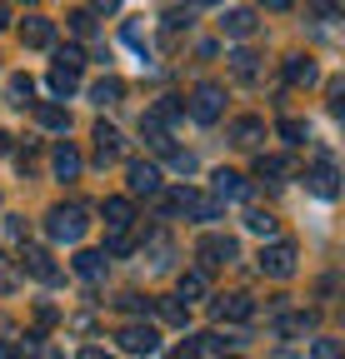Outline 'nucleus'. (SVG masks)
<instances>
[{
    "mask_svg": "<svg viewBox=\"0 0 345 359\" xmlns=\"http://www.w3.org/2000/svg\"><path fill=\"white\" fill-rule=\"evenodd\" d=\"M85 230H91V215H85L80 205H56V210L46 215V235H51L56 245H80Z\"/></svg>",
    "mask_w": 345,
    "mask_h": 359,
    "instance_id": "1",
    "label": "nucleus"
},
{
    "mask_svg": "<svg viewBox=\"0 0 345 359\" xmlns=\"http://www.w3.org/2000/svg\"><path fill=\"white\" fill-rule=\"evenodd\" d=\"M160 210L165 215H190V219H221V205H215L210 195H200V190H190V185L160 195Z\"/></svg>",
    "mask_w": 345,
    "mask_h": 359,
    "instance_id": "2",
    "label": "nucleus"
},
{
    "mask_svg": "<svg viewBox=\"0 0 345 359\" xmlns=\"http://www.w3.org/2000/svg\"><path fill=\"white\" fill-rule=\"evenodd\" d=\"M195 255H200V275H210V269L235 264V259H240V245H235L230 235H205V240L195 245Z\"/></svg>",
    "mask_w": 345,
    "mask_h": 359,
    "instance_id": "3",
    "label": "nucleus"
},
{
    "mask_svg": "<svg viewBox=\"0 0 345 359\" xmlns=\"http://www.w3.org/2000/svg\"><path fill=\"white\" fill-rule=\"evenodd\" d=\"M295 259H300V255H295L290 240H271L255 264H261V275H271V280H290V275H295Z\"/></svg>",
    "mask_w": 345,
    "mask_h": 359,
    "instance_id": "4",
    "label": "nucleus"
},
{
    "mask_svg": "<svg viewBox=\"0 0 345 359\" xmlns=\"http://www.w3.org/2000/svg\"><path fill=\"white\" fill-rule=\"evenodd\" d=\"M115 344H120L125 354H141V359L160 354V334H155V325H120Z\"/></svg>",
    "mask_w": 345,
    "mask_h": 359,
    "instance_id": "5",
    "label": "nucleus"
},
{
    "mask_svg": "<svg viewBox=\"0 0 345 359\" xmlns=\"http://www.w3.org/2000/svg\"><path fill=\"white\" fill-rule=\"evenodd\" d=\"M221 110H226V90L221 85H195V95H190V115L200 120V125H215L221 120Z\"/></svg>",
    "mask_w": 345,
    "mask_h": 359,
    "instance_id": "6",
    "label": "nucleus"
},
{
    "mask_svg": "<svg viewBox=\"0 0 345 359\" xmlns=\"http://www.w3.org/2000/svg\"><path fill=\"white\" fill-rule=\"evenodd\" d=\"M210 314H215V320H221V325H245L250 320V314H255V299L250 294H215L210 299Z\"/></svg>",
    "mask_w": 345,
    "mask_h": 359,
    "instance_id": "7",
    "label": "nucleus"
},
{
    "mask_svg": "<svg viewBox=\"0 0 345 359\" xmlns=\"http://www.w3.org/2000/svg\"><path fill=\"white\" fill-rule=\"evenodd\" d=\"M20 259H25V275H30V280H40V285H60V264L51 259L46 245H25Z\"/></svg>",
    "mask_w": 345,
    "mask_h": 359,
    "instance_id": "8",
    "label": "nucleus"
},
{
    "mask_svg": "<svg viewBox=\"0 0 345 359\" xmlns=\"http://www.w3.org/2000/svg\"><path fill=\"white\" fill-rule=\"evenodd\" d=\"M210 190H215V195H210L215 205H226V200H250V180H245L240 170H215V175H210Z\"/></svg>",
    "mask_w": 345,
    "mask_h": 359,
    "instance_id": "9",
    "label": "nucleus"
},
{
    "mask_svg": "<svg viewBox=\"0 0 345 359\" xmlns=\"http://www.w3.org/2000/svg\"><path fill=\"white\" fill-rule=\"evenodd\" d=\"M91 140H96V165H115L120 155H125V135L115 130V125H96V135H91Z\"/></svg>",
    "mask_w": 345,
    "mask_h": 359,
    "instance_id": "10",
    "label": "nucleus"
},
{
    "mask_svg": "<svg viewBox=\"0 0 345 359\" xmlns=\"http://www.w3.org/2000/svg\"><path fill=\"white\" fill-rule=\"evenodd\" d=\"M125 185H131V195H160V170L150 160H131L125 165Z\"/></svg>",
    "mask_w": 345,
    "mask_h": 359,
    "instance_id": "11",
    "label": "nucleus"
},
{
    "mask_svg": "<svg viewBox=\"0 0 345 359\" xmlns=\"http://www.w3.org/2000/svg\"><path fill=\"white\" fill-rule=\"evenodd\" d=\"M20 40L30 45V50H51V45H56V20H46V15H25V20H20Z\"/></svg>",
    "mask_w": 345,
    "mask_h": 359,
    "instance_id": "12",
    "label": "nucleus"
},
{
    "mask_svg": "<svg viewBox=\"0 0 345 359\" xmlns=\"http://www.w3.org/2000/svg\"><path fill=\"white\" fill-rule=\"evenodd\" d=\"M255 25H261V15H255L250 6H230V11L221 15V35H230V40H245V35H255Z\"/></svg>",
    "mask_w": 345,
    "mask_h": 359,
    "instance_id": "13",
    "label": "nucleus"
},
{
    "mask_svg": "<svg viewBox=\"0 0 345 359\" xmlns=\"http://www.w3.org/2000/svg\"><path fill=\"white\" fill-rule=\"evenodd\" d=\"M105 230L110 235H131V224H136V205L125 200V195H115V200H105Z\"/></svg>",
    "mask_w": 345,
    "mask_h": 359,
    "instance_id": "14",
    "label": "nucleus"
},
{
    "mask_svg": "<svg viewBox=\"0 0 345 359\" xmlns=\"http://www.w3.org/2000/svg\"><path fill=\"white\" fill-rule=\"evenodd\" d=\"M230 140H235L240 150H255V145L266 140V120H261V115H240V120L230 125Z\"/></svg>",
    "mask_w": 345,
    "mask_h": 359,
    "instance_id": "15",
    "label": "nucleus"
},
{
    "mask_svg": "<svg viewBox=\"0 0 345 359\" xmlns=\"http://www.w3.org/2000/svg\"><path fill=\"white\" fill-rule=\"evenodd\" d=\"M306 185H311L320 200H335V195H340V175H335V165H330V160H320V165L306 175Z\"/></svg>",
    "mask_w": 345,
    "mask_h": 359,
    "instance_id": "16",
    "label": "nucleus"
},
{
    "mask_svg": "<svg viewBox=\"0 0 345 359\" xmlns=\"http://www.w3.org/2000/svg\"><path fill=\"white\" fill-rule=\"evenodd\" d=\"M80 165H85V160H80V150H75L70 140H60V145L51 150V170H56V180H75Z\"/></svg>",
    "mask_w": 345,
    "mask_h": 359,
    "instance_id": "17",
    "label": "nucleus"
},
{
    "mask_svg": "<svg viewBox=\"0 0 345 359\" xmlns=\"http://www.w3.org/2000/svg\"><path fill=\"white\" fill-rule=\"evenodd\" d=\"M105 269H110V259H105L100 250H80V255H75V275H80L85 285H100Z\"/></svg>",
    "mask_w": 345,
    "mask_h": 359,
    "instance_id": "18",
    "label": "nucleus"
},
{
    "mask_svg": "<svg viewBox=\"0 0 345 359\" xmlns=\"http://www.w3.org/2000/svg\"><path fill=\"white\" fill-rule=\"evenodd\" d=\"M205 290H210V285H205V275H200V269H185V275L176 280V299H181V304L205 299Z\"/></svg>",
    "mask_w": 345,
    "mask_h": 359,
    "instance_id": "19",
    "label": "nucleus"
},
{
    "mask_svg": "<svg viewBox=\"0 0 345 359\" xmlns=\"http://www.w3.org/2000/svg\"><path fill=\"white\" fill-rule=\"evenodd\" d=\"M91 100H96L100 110H105V105H120V100H125V85H120L115 75H100V80L91 85Z\"/></svg>",
    "mask_w": 345,
    "mask_h": 359,
    "instance_id": "20",
    "label": "nucleus"
},
{
    "mask_svg": "<svg viewBox=\"0 0 345 359\" xmlns=\"http://www.w3.org/2000/svg\"><path fill=\"white\" fill-rule=\"evenodd\" d=\"M226 60H230V75H235V80H255V75H261V55L245 50V45H240V50H230Z\"/></svg>",
    "mask_w": 345,
    "mask_h": 359,
    "instance_id": "21",
    "label": "nucleus"
},
{
    "mask_svg": "<svg viewBox=\"0 0 345 359\" xmlns=\"http://www.w3.org/2000/svg\"><path fill=\"white\" fill-rule=\"evenodd\" d=\"M285 80L290 85H315V60L311 55H290L285 60Z\"/></svg>",
    "mask_w": 345,
    "mask_h": 359,
    "instance_id": "22",
    "label": "nucleus"
},
{
    "mask_svg": "<svg viewBox=\"0 0 345 359\" xmlns=\"http://www.w3.org/2000/svg\"><path fill=\"white\" fill-rule=\"evenodd\" d=\"M245 230H250V235H261V240H271V235L280 230V219H275L271 210H245Z\"/></svg>",
    "mask_w": 345,
    "mask_h": 359,
    "instance_id": "23",
    "label": "nucleus"
},
{
    "mask_svg": "<svg viewBox=\"0 0 345 359\" xmlns=\"http://www.w3.org/2000/svg\"><path fill=\"white\" fill-rule=\"evenodd\" d=\"M255 175L271 180V185H280V180L290 175V160L285 155H261V160H255Z\"/></svg>",
    "mask_w": 345,
    "mask_h": 359,
    "instance_id": "24",
    "label": "nucleus"
},
{
    "mask_svg": "<svg viewBox=\"0 0 345 359\" xmlns=\"http://www.w3.org/2000/svg\"><path fill=\"white\" fill-rule=\"evenodd\" d=\"M315 330V314H280L275 320V334H311Z\"/></svg>",
    "mask_w": 345,
    "mask_h": 359,
    "instance_id": "25",
    "label": "nucleus"
},
{
    "mask_svg": "<svg viewBox=\"0 0 345 359\" xmlns=\"http://www.w3.org/2000/svg\"><path fill=\"white\" fill-rule=\"evenodd\" d=\"M35 120L46 125V130H70V115H65V105H35Z\"/></svg>",
    "mask_w": 345,
    "mask_h": 359,
    "instance_id": "26",
    "label": "nucleus"
},
{
    "mask_svg": "<svg viewBox=\"0 0 345 359\" xmlns=\"http://www.w3.org/2000/svg\"><path fill=\"white\" fill-rule=\"evenodd\" d=\"M15 285H20V269H15V259L0 250V294H15Z\"/></svg>",
    "mask_w": 345,
    "mask_h": 359,
    "instance_id": "27",
    "label": "nucleus"
},
{
    "mask_svg": "<svg viewBox=\"0 0 345 359\" xmlns=\"http://www.w3.org/2000/svg\"><path fill=\"white\" fill-rule=\"evenodd\" d=\"M280 140L285 145H306L311 140V125L306 120H280Z\"/></svg>",
    "mask_w": 345,
    "mask_h": 359,
    "instance_id": "28",
    "label": "nucleus"
},
{
    "mask_svg": "<svg viewBox=\"0 0 345 359\" xmlns=\"http://www.w3.org/2000/svg\"><path fill=\"white\" fill-rule=\"evenodd\" d=\"M80 65H85V50H80V45H60V50H56V70H75V75H80Z\"/></svg>",
    "mask_w": 345,
    "mask_h": 359,
    "instance_id": "29",
    "label": "nucleus"
},
{
    "mask_svg": "<svg viewBox=\"0 0 345 359\" xmlns=\"http://www.w3.org/2000/svg\"><path fill=\"white\" fill-rule=\"evenodd\" d=\"M51 90L65 100V95H75V90H80V75H75V70H51Z\"/></svg>",
    "mask_w": 345,
    "mask_h": 359,
    "instance_id": "30",
    "label": "nucleus"
},
{
    "mask_svg": "<svg viewBox=\"0 0 345 359\" xmlns=\"http://www.w3.org/2000/svg\"><path fill=\"white\" fill-rule=\"evenodd\" d=\"M150 264H155V269H170V240H165L160 230L150 235Z\"/></svg>",
    "mask_w": 345,
    "mask_h": 359,
    "instance_id": "31",
    "label": "nucleus"
},
{
    "mask_svg": "<svg viewBox=\"0 0 345 359\" xmlns=\"http://www.w3.org/2000/svg\"><path fill=\"white\" fill-rule=\"evenodd\" d=\"M155 309H160V320H165V325H185V304H181V299H160Z\"/></svg>",
    "mask_w": 345,
    "mask_h": 359,
    "instance_id": "32",
    "label": "nucleus"
},
{
    "mask_svg": "<svg viewBox=\"0 0 345 359\" xmlns=\"http://www.w3.org/2000/svg\"><path fill=\"white\" fill-rule=\"evenodd\" d=\"M65 20H70V30H75V35H91V30H96V11H70Z\"/></svg>",
    "mask_w": 345,
    "mask_h": 359,
    "instance_id": "33",
    "label": "nucleus"
},
{
    "mask_svg": "<svg viewBox=\"0 0 345 359\" xmlns=\"http://www.w3.org/2000/svg\"><path fill=\"white\" fill-rule=\"evenodd\" d=\"M30 90H35V80H30V75H15V80H11V105H25Z\"/></svg>",
    "mask_w": 345,
    "mask_h": 359,
    "instance_id": "34",
    "label": "nucleus"
},
{
    "mask_svg": "<svg viewBox=\"0 0 345 359\" xmlns=\"http://www.w3.org/2000/svg\"><path fill=\"white\" fill-rule=\"evenodd\" d=\"M311 359H340V339H330V334L315 339V344H311Z\"/></svg>",
    "mask_w": 345,
    "mask_h": 359,
    "instance_id": "35",
    "label": "nucleus"
},
{
    "mask_svg": "<svg viewBox=\"0 0 345 359\" xmlns=\"http://www.w3.org/2000/svg\"><path fill=\"white\" fill-rule=\"evenodd\" d=\"M170 160V170H176V175H195V155L190 150H176V155H165Z\"/></svg>",
    "mask_w": 345,
    "mask_h": 359,
    "instance_id": "36",
    "label": "nucleus"
},
{
    "mask_svg": "<svg viewBox=\"0 0 345 359\" xmlns=\"http://www.w3.org/2000/svg\"><path fill=\"white\" fill-rule=\"evenodd\" d=\"M115 304H120L125 314H145V309H150V299H141V294H120Z\"/></svg>",
    "mask_w": 345,
    "mask_h": 359,
    "instance_id": "37",
    "label": "nucleus"
},
{
    "mask_svg": "<svg viewBox=\"0 0 345 359\" xmlns=\"http://www.w3.org/2000/svg\"><path fill=\"white\" fill-rule=\"evenodd\" d=\"M100 255H105V259H110V255H131V235H110V245H105Z\"/></svg>",
    "mask_w": 345,
    "mask_h": 359,
    "instance_id": "38",
    "label": "nucleus"
},
{
    "mask_svg": "<svg viewBox=\"0 0 345 359\" xmlns=\"http://www.w3.org/2000/svg\"><path fill=\"white\" fill-rule=\"evenodd\" d=\"M190 25V11H165V30H185Z\"/></svg>",
    "mask_w": 345,
    "mask_h": 359,
    "instance_id": "39",
    "label": "nucleus"
},
{
    "mask_svg": "<svg viewBox=\"0 0 345 359\" xmlns=\"http://www.w3.org/2000/svg\"><path fill=\"white\" fill-rule=\"evenodd\" d=\"M6 235H11V240H25V224H20V215H11V219H6Z\"/></svg>",
    "mask_w": 345,
    "mask_h": 359,
    "instance_id": "40",
    "label": "nucleus"
},
{
    "mask_svg": "<svg viewBox=\"0 0 345 359\" xmlns=\"http://www.w3.org/2000/svg\"><path fill=\"white\" fill-rule=\"evenodd\" d=\"M0 359H20V344L15 339H0Z\"/></svg>",
    "mask_w": 345,
    "mask_h": 359,
    "instance_id": "41",
    "label": "nucleus"
},
{
    "mask_svg": "<svg viewBox=\"0 0 345 359\" xmlns=\"http://www.w3.org/2000/svg\"><path fill=\"white\" fill-rule=\"evenodd\" d=\"M35 359H65V354H60V349H51V344H40V349H35Z\"/></svg>",
    "mask_w": 345,
    "mask_h": 359,
    "instance_id": "42",
    "label": "nucleus"
},
{
    "mask_svg": "<svg viewBox=\"0 0 345 359\" xmlns=\"http://www.w3.org/2000/svg\"><path fill=\"white\" fill-rule=\"evenodd\" d=\"M80 359H115V354H105V349H96V344H91V349H80Z\"/></svg>",
    "mask_w": 345,
    "mask_h": 359,
    "instance_id": "43",
    "label": "nucleus"
},
{
    "mask_svg": "<svg viewBox=\"0 0 345 359\" xmlns=\"http://www.w3.org/2000/svg\"><path fill=\"white\" fill-rule=\"evenodd\" d=\"M11 25V6H0V30H6Z\"/></svg>",
    "mask_w": 345,
    "mask_h": 359,
    "instance_id": "44",
    "label": "nucleus"
},
{
    "mask_svg": "<svg viewBox=\"0 0 345 359\" xmlns=\"http://www.w3.org/2000/svg\"><path fill=\"white\" fill-rule=\"evenodd\" d=\"M6 150H11V135H6V130H0V155H6Z\"/></svg>",
    "mask_w": 345,
    "mask_h": 359,
    "instance_id": "45",
    "label": "nucleus"
}]
</instances>
